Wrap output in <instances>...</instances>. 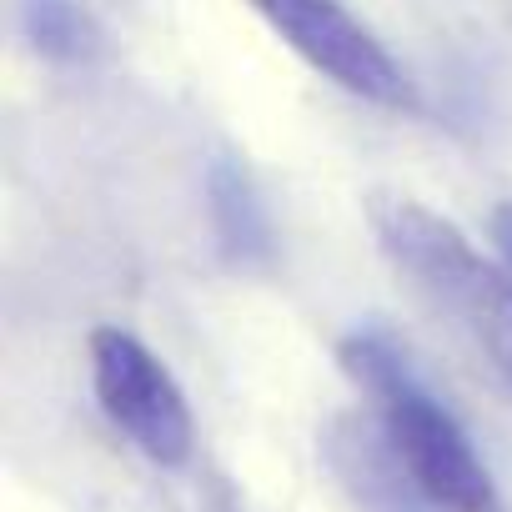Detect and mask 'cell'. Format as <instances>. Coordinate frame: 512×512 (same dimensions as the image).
I'll return each mask as SVG.
<instances>
[{"label": "cell", "instance_id": "2", "mask_svg": "<svg viewBox=\"0 0 512 512\" xmlns=\"http://www.w3.org/2000/svg\"><path fill=\"white\" fill-rule=\"evenodd\" d=\"M352 372L377 392L382 417H387V437L402 457V467L412 472V482L447 512H497V487L487 462L477 457V447L467 442V432L457 427V417L412 382V372L372 337L347 347Z\"/></svg>", "mask_w": 512, "mask_h": 512}, {"label": "cell", "instance_id": "4", "mask_svg": "<svg viewBox=\"0 0 512 512\" xmlns=\"http://www.w3.org/2000/svg\"><path fill=\"white\" fill-rule=\"evenodd\" d=\"M312 71L337 81L342 91L377 101V106H407V76L382 51V41L342 6V0H246Z\"/></svg>", "mask_w": 512, "mask_h": 512}, {"label": "cell", "instance_id": "3", "mask_svg": "<svg viewBox=\"0 0 512 512\" xmlns=\"http://www.w3.org/2000/svg\"><path fill=\"white\" fill-rule=\"evenodd\" d=\"M91 382L101 397V412L161 467H181L191 457L196 427L191 407L166 372V362L131 332L101 327L91 337Z\"/></svg>", "mask_w": 512, "mask_h": 512}, {"label": "cell", "instance_id": "5", "mask_svg": "<svg viewBox=\"0 0 512 512\" xmlns=\"http://www.w3.org/2000/svg\"><path fill=\"white\" fill-rule=\"evenodd\" d=\"M492 236H497V251H502V262L512 267V206H502L492 216Z\"/></svg>", "mask_w": 512, "mask_h": 512}, {"label": "cell", "instance_id": "1", "mask_svg": "<svg viewBox=\"0 0 512 512\" xmlns=\"http://www.w3.org/2000/svg\"><path fill=\"white\" fill-rule=\"evenodd\" d=\"M377 236L397 272L412 277L422 302L447 317L477 347V357H487L492 377L512 392V267L482 262L447 216L417 201H382Z\"/></svg>", "mask_w": 512, "mask_h": 512}]
</instances>
